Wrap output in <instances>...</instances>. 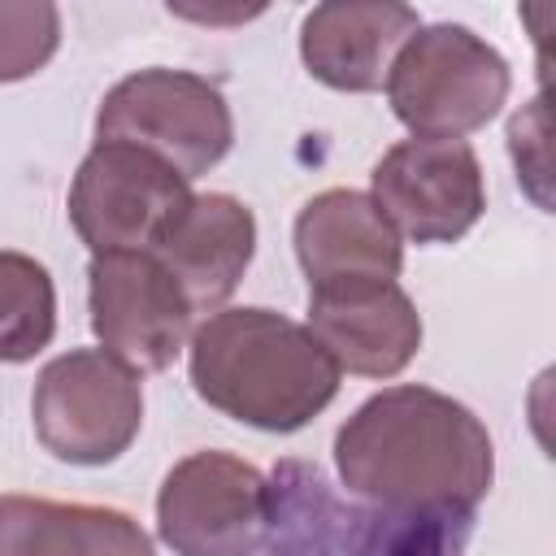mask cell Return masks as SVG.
<instances>
[{
	"mask_svg": "<svg viewBox=\"0 0 556 556\" xmlns=\"http://www.w3.org/2000/svg\"><path fill=\"white\" fill-rule=\"evenodd\" d=\"M352 495L400 517H469L495 478L486 426L452 395L404 382L369 395L334 434Z\"/></svg>",
	"mask_w": 556,
	"mask_h": 556,
	"instance_id": "obj_1",
	"label": "cell"
},
{
	"mask_svg": "<svg viewBox=\"0 0 556 556\" xmlns=\"http://www.w3.org/2000/svg\"><path fill=\"white\" fill-rule=\"evenodd\" d=\"M195 395L269 434L308 426L339 395V365L317 334L274 308H217L187 339Z\"/></svg>",
	"mask_w": 556,
	"mask_h": 556,
	"instance_id": "obj_2",
	"label": "cell"
},
{
	"mask_svg": "<svg viewBox=\"0 0 556 556\" xmlns=\"http://www.w3.org/2000/svg\"><path fill=\"white\" fill-rule=\"evenodd\" d=\"M513 74L500 48L456 22L417 26L387 74L391 113L413 139H465L508 100Z\"/></svg>",
	"mask_w": 556,
	"mask_h": 556,
	"instance_id": "obj_3",
	"label": "cell"
},
{
	"mask_svg": "<svg viewBox=\"0 0 556 556\" xmlns=\"http://www.w3.org/2000/svg\"><path fill=\"white\" fill-rule=\"evenodd\" d=\"M96 143H130L191 182L230 152L235 117L208 78L152 65L126 74L100 100Z\"/></svg>",
	"mask_w": 556,
	"mask_h": 556,
	"instance_id": "obj_4",
	"label": "cell"
},
{
	"mask_svg": "<svg viewBox=\"0 0 556 556\" xmlns=\"http://www.w3.org/2000/svg\"><path fill=\"white\" fill-rule=\"evenodd\" d=\"M30 417L56 460L109 465L143 426V387L139 374L104 348H74L39 369Z\"/></svg>",
	"mask_w": 556,
	"mask_h": 556,
	"instance_id": "obj_5",
	"label": "cell"
},
{
	"mask_svg": "<svg viewBox=\"0 0 556 556\" xmlns=\"http://www.w3.org/2000/svg\"><path fill=\"white\" fill-rule=\"evenodd\" d=\"M274 530V491L230 452H191L156 491V534L174 556H256Z\"/></svg>",
	"mask_w": 556,
	"mask_h": 556,
	"instance_id": "obj_6",
	"label": "cell"
},
{
	"mask_svg": "<svg viewBox=\"0 0 556 556\" xmlns=\"http://www.w3.org/2000/svg\"><path fill=\"white\" fill-rule=\"evenodd\" d=\"M191 182L130 143H96L70 187V222L100 252H152L191 200Z\"/></svg>",
	"mask_w": 556,
	"mask_h": 556,
	"instance_id": "obj_7",
	"label": "cell"
},
{
	"mask_svg": "<svg viewBox=\"0 0 556 556\" xmlns=\"http://www.w3.org/2000/svg\"><path fill=\"white\" fill-rule=\"evenodd\" d=\"M91 330L135 374H161L191 339V304L152 252H100L87 265Z\"/></svg>",
	"mask_w": 556,
	"mask_h": 556,
	"instance_id": "obj_8",
	"label": "cell"
},
{
	"mask_svg": "<svg viewBox=\"0 0 556 556\" xmlns=\"http://www.w3.org/2000/svg\"><path fill=\"white\" fill-rule=\"evenodd\" d=\"M369 200L413 243H456L486 208L478 152L465 139H404L369 174Z\"/></svg>",
	"mask_w": 556,
	"mask_h": 556,
	"instance_id": "obj_9",
	"label": "cell"
},
{
	"mask_svg": "<svg viewBox=\"0 0 556 556\" xmlns=\"http://www.w3.org/2000/svg\"><path fill=\"white\" fill-rule=\"evenodd\" d=\"M308 330L361 378H395L421 348V313L400 282L356 278L308 287Z\"/></svg>",
	"mask_w": 556,
	"mask_h": 556,
	"instance_id": "obj_10",
	"label": "cell"
},
{
	"mask_svg": "<svg viewBox=\"0 0 556 556\" xmlns=\"http://www.w3.org/2000/svg\"><path fill=\"white\" fill-rule=\"evenodd\" d=\"M417 26V9L400 0H330L304 17L300 56L308 74L334 91H382L395 52Z\"/></svg>",
	"mask_w": 556,
	"mask_h": 556,
	"instance_id": "obj_11",
	"label": "cell"
},
{
	"mask_svg": "<svg viewBox=\"0 0 556 556\" xmlns=\"http://www.w3.org/2000/svg\"><path fill=\"white\" fill-rule=\"evenodd\" d=\"M252 252H256V217L243 200L226 191L191 195L187 208L152 248V256L169 269V278L187 295L191 313H217L248 274Z\"/></svg>",
	"mask_w": 556,
	"mask_h": 556,
	"instance_id": "obj_12",
	"label": "cell"
},
{
	"mask_svg": "<svg viewBox=\"0 0 556 556\" xmlns=\"http://www.w3.org/2000/svg\"><path fill=\"white\" fill-rule=\"evenodd\" d=\"M295 261L308 287L356 278L395 282L404 269V243L365 191L330 187L295 217Z\"/></svg>",
	"mask_w": 556,
	"mask_h": 556,
	"instance_id": "obj_13",
	"label": "cell"
},
{
	"mask_svg": "<svg viewBox=\"0 0 556 556\" xmlns=\"http://www.w3.org/2000/svg\"><path fill=\"white\" fill-rule=\"evenodd\" d=\"M0 556H156L135 517L100 504L0 495Z\"/></svg>",
	"mask_w": 556,
	"mask_h": 556,
	"instance_id": "obj_14",
	"label": "cell"
},
{
	"mask_svg": "<svg viewBox=\"0 0 556 556\" xmlns=\"http://www.w3.org/2000/svg\"><path fill=\"white\" fill-rule=\"evenodd\" d=\"M56 334V287L26 252L0 248V365L39 356Z\"/></svg>",
	"mask_w": 556,
	"mask_h": 556,
	"instance_id": "obj_15",
	"label": "cell"
},
{
	"mask_svg": "<svg viewBox=\"0 0 556 556\" xmlns=\"http://www.w3.org/2000/svg\"><path fill=\"white\" fill-rule=\"evenodd\" d=\"M61 48V9L48 0H0V83L39 74Z\"/></svg>",
	"mask_w": 556,
	"mask_h": 556,
	"instance_id": "obj_16",
	"label": "cell"
},
{
	"mask_svg": "<svg viewBox=\"0 0 556 556\" xmlns=\"http://www.w3.org/2000/svg\"><path fill=\"white\" fill-rule=\"evenodd\" d=\"M508 143H513V161H517V178L530 187V195L547 208V195H543V182H547V109H543V96L530 100V109H521L513 122H508Z\"/></svg>",
	"mask_w": 556,
	"mask_h": 556,
	"instance_id": "obj_17",
	"label": "cell"
}]
</instances>
